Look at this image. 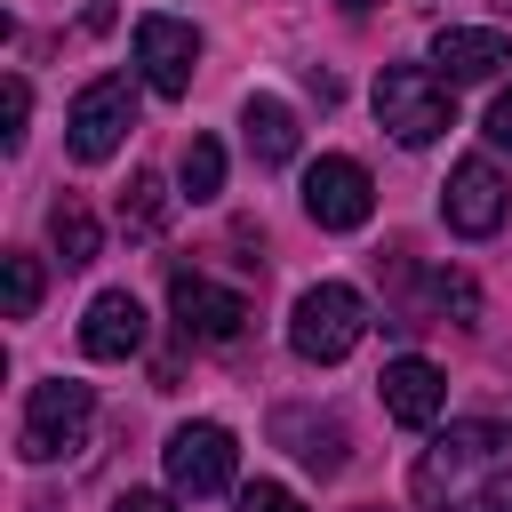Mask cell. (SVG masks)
<instances>
[{
	"instance_id": "obj_1",
	"label": "cell",
	"mask_w": 512,
	"mask_h": 512,
	"mask_svg": "<svg viewBox=\"0 0 512 512\" xmlns=\"http://www.w3.org/2000/svg\"><path fill=\"white\" fill-rule=\"evenodd\" d=\"M408 488L424 512H512V424H448L416 456Z\"/></svg>"
},
{
	"instance_id": "obj_2",
	"label": "cell",
	"mask_w": 512,
	"mask_h": 512,
	"mask_svg": "<svg viewBox=\"0 0 512 512\" xmlns=\"http://www.w3.org/2000/svg\"><path fill=\"white\" fill-rule=\"evenodd\" d=\"M88 424H96V392H88L80 376H48V384H32V400H24L16 456H24V464L80 456V448H88Z\"/></svg>"
},
{
	"instance_id": "obj_3",
	"label": "cell",
	"mask_w": 512,
	"mask_h": 512,
	"mask_svg": "<svg viewBox=\"0 0 512 512\" xmlns=\"http://www.w3.org/2000/svg\"><path fill=\"white\" fill-rule=\"evenodd\" d=\"M376 120L416 152V144H432V136L456 128V96H448V80L432 64H384L376 72Z\"/></svg>"
},
{
	"instance_id": "obj_4",
	"label": "cell",
	"mask_w": 512,
	"mask_h": 512,
	"mask_svg": "<svg viewBox=\"0 0 512 512\" xmlns=\"http://www.w3.org/2000/svg\"><path fill=\"white\" fill-rule=\"evenodd\" d=\"M360 336H368V304H360V288H344V280L304 288L296 312H288V344H296V360H312V368H336Z\"/></svg>"
},
{
	"instance_id": "obj_5",
	"label": "cell",
	"mask_w": 512,
	"mask_h": 512,
	"mask_svg": "<svg viewBox=\"0 0 512 512\" xmlns=\"http://www.w3.org/2000/svg\"><path fill=\"white\" fill-rule=\"evenodd\" d=\"M128 128H136V80H128V72L88 80V88L72 96V112H64V144H72V160H88V168L112 160Z\"/></svg>"
},
{
	"instance_id": "obj_6",
	"label": "cell",
	"mask_w": 512,
	"mask_h": 512,
	"mask_svg": "<svg viewBox=\"0 0 512 512\" xmlns=\"http://www.w3.org/2000/svg\"><path fill=\"white\" fill-rule=\"evenodd\" d=\"M304 216H312L320 232H360V224L376 216V184H368V168L344 160V152H320V160L304 168Z\"/></svg>"
},
{
	"instance_id": "obj_7",
	"label": "cell",
	"mask_w": 512,
	"mask_h": 512,
	"mask_svg": "<svg viewBox=\"0 0 512 512\" xmlns=\"http://www.w3.org/2000/svg\"><path fill=\"white\" fill-rule=\"evenodd\" d=\"M160 456H168V488L176 496H224L232 472H240V440L224 424H176Z\"/></svg>"
},
{
	"instance_id": "obj_8",
	"label": "cell",
	"mask_w": 512,
	"mask_h": 512,
	"mask_svg": "<svg viewBox=\"0 0 512 512\" xmlns=\"http://www.w3.org/2000/svg\"><path fill=\"white\" fill-rule=\"evenodd\" d=\"M504 208H512V184L496 176V160H456V168H448V184H440V216H448V232L488 240V232L504 224Z\"/></svg>"
},
{
	"instance_id": "obj_9",
	"label": "cell",
	"mask_w": 512,
	"mask_h": 512,
	"mask_svg": "<svg viewBox=\"0 0 512 512\" xmlns=\"http://www.w3.org/2000/svg\"><path fill=\"white\" fill-rule=\"evenodd\" d=\"M168 312H176V328L200 336V344H232V336L248 328V296H240V288H216L208 272H176V280H168Z\"/></svg>"
},
{
	"instance_id": "obj_10",
	"label": "cell",
	"mask_w": 512,
	"mask_h": 512,
	"mask_svg": "<svg viewBox=\"0 0 512 512\" xmlns=\"http://www.w3.org/2000/svg\"><path fill=\"white\" fill-rule=\"evenodd\" d=\"M136 64H144V88L184 96L192 88V64H200V32L184 16H136Z\"/></svg>"
},
{
	"instance_id": "obj_11",
	"label": "cell",
	"mask_w": 512,
	"mask_h": 512,
	"mask_svg": "<svg viewBox=\"0 0 512 512\" xmlns=\"http://www.w3.org/2000/svg\"><path fill=\"white\" fill-rule=\"evenodd\" d=\"M504 64H512V40H504L496 24H448V32H432V72H440L448 88L496 80Z\"/></svg>"
},
{
	"instance_id": "obj_12",
	"label": "cell",
	"mask_w": 512,
	"mask_h": 512,
	"mask_svg": "<svg viewBox=\"0 0 512 512\" xmlns=\"http://www.w3.org/2000/svg\"><path fill=\"white\" fill-rule=\"evenodd\" d=\"M440 408H448V376H440L432 360H416V352H408V360H392V368H384V416H392V424L424 432Z\"/></svg>"
},
{
	"instance_id": "obj_13",
	"label": "cell",
	"mask_w": 512,
	"mask_h": 512,
	"mask_svg": "<svg viewBox=\"0 0 512 512\" xmlns=\"http://www.w3.org/2000/svg\"><path fill=\"white\" fill-rule=\"evenodd\" d=\"M144 344V304L128 296V288H104L96 304H88V320H80V352L88 360H128Z\"/></svg>"
},
{
	"instance_id": "obj_14",
	"label": "cell",
	"mask_w": 512,
	"mask_h": 512,
	"mask_svg": "<svg viewBox=\"0 0 512 512\" xmlns=\"http://www.w3.org/2000/svg\"><path fill=\"white\" fill-rule=\"evenodd\" d=\"M240 128H248V152H256L264 168H288V160H296V112H288L280 96H248V104H240Z\"/></svg>"
},
{
	"instance_id": "obj_15",
	"label": "cell",
	"mask_w": 512,
	"mask_h": 512,
	"mask_svg": "<svg viewBox=\"0 0 512 512\" xmlns=\"http://www.w3.org/2000/svg\"><path fill=\"white\" fill-rule=\"evenodd\" d=\"M48 240H56V256H64V272H80V264H96V248H104V232H96V216L64 192L56 208H48Z\"/></svg>"
},
{
	"instance_id": "obj_16",
	"label": "cell",
	"mask_w": 512,
	"mask_h": 512,
	"mask_svg": "<svg viewBox=\"0 0 512 512\" xmlns=\"http://www.w3.org/2000/svg\"><path fill=\"white\" fill-rule=\"evenodd\" d=\"M160 224H168V184L144 168V176H128V192H120V232H128V240H160Z\"/></svg>"
},
{
	"instance_id": "obj_17",
	"label": "cell",
	"mask_w": 512,
	"mask_h": 512,
	"mask_svg": "<svg viewBox=\"0 0 512 512\" xmlns=\"http://www.w3.org/2000/svg\"><path fill=\"white\" fill-rule=\"evenodd\" d=\"M280 432L296 440V456H304L312 472H344V424H336V416H320V424H312V416H296V408H288V416H280Z\"/></svg>"
},
{
	"instance_id": "obj_18",
	"label": "cell",
	"mask_w": 512,
	"mask_h": 512,
	"mask_svg": "<svg viewBox=\"0 0 512 512\" xmlns=\"http://www.w3.org/2000/svg\"><path fill=\"white\" fill-rule=\"evenodd\" d=\"M176 176H184L192 200H216V192H224V144H216V136H192L184 160H176Z\"/></svg>"
},
{
	"instance_id": "obj_19",
	"label": "cell",
	"mask_w": 512,
	"mask_h": 512,
	"mask_svg": "<svg viewBox=\"0 0 512 512\" xmlns=\"http://www.w3.org/2000/svg\"><path fill=\"white\" fill-rule=\"evenodd\" d=\"M40 312V256H8V320Z\"/></svg>"
},
{
	"instance_id": "obj_20",
	"label": "cell",
	"mask_w": 512,
	"mask_h": 512,
	"mask_svg": "<svg viewBox=\"0 0 512 512\" xmlns=\"http://www.w3.org/2000/svg\"><path fill=\"white\" fill-rule=\"evenodd\" d=\"M240 512H304V496L280 488V480H248V488H240Z\"/></svg>"
},
{
	"instance_id": "obj_21",
	"label": "cell",
	"mask_w": 512,
	"mask_h": 512,
	"mask_svg": "<svg viewBox=\"0 0 512 512\" xmlns=\"http://www.w3.org/2000/svg\"><path fill=\"white\" fill-rule=\"evenodd\" d=\"M0 112H8V128H0V136H8V144H24V120H32V88H24V80H8V88H0Z\"/></svg>"
},
{
	"instance_id": "obj_22",
	"label": "cell",
	"mask_w": 512,
	"mask_h": 512,
	"mask_svg": "<svg viewBox=\"0 0 512 512\" xmlns=\"http://www.w3.org/2000/svg\"><path fill=\"white\" fill-rule=\"evenodd\" d=\"M112 512H176V496H160V488H120Z\"/></svg>"
},
{
	"instance_id": "obj_23",
	"label": "cell",
	"mask_w": 512,
	"mask_h": 512,
	"mask_svg": "<svg viewBox=\"0 0 512 512\" xmlns=\"http://www.w3.org/2000/svg\"><path fill=\"white\" fill-rule=\"evenodd\" d=\"M488 144H496V152H512V88L488 104Z\"/></svg>"
},
{
	"instance_id": "obj_24",
	"label": "cell",
	"mask_w": 512,
	"mask_h": 512,
	"mask_svg": "<svg viewBox=\"0 0 512 512\" xmlns=\"http://www.w3.org/2000/svg\"><path fill=\"white\" fill-rule=\"evenodd\" d=\"M336 8H344V16H368V8H376V0H336Z\"/></svg>"
}]
</instances>
